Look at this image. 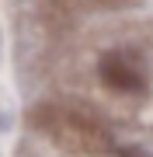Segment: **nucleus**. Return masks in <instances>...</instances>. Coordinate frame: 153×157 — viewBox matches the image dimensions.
<instances>
[{
	"label": "nucleus",
	"mask_w": 153,
	"mask_h": 157,
	"mask_svg": "<svg viewBox=\"0 0 153 157\" xmlns=\"http://www.w3.org/2000/svg\"><path fill=\"white\" fill-rule=\"evenodd\" d=\"M101 80L115 91H125V94H136V91H146V70L139 67V59L132 52H108L101 59Z\"/></svg>",
	"instance_id": "f257e3e1"
}]
</instances>
